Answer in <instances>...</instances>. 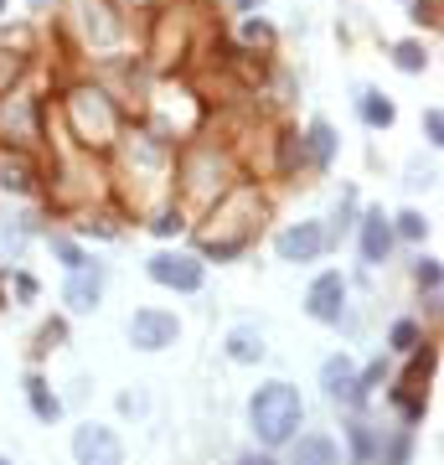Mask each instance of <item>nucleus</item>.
I'll return each mask as SVG.
<instances>
[{
    "label": "nucleus",
    "mask_w": 444,
    "mask_h": 465,
    "mask_svg": "<svg viewBox=\"0 0 444 465\" xmlns=\"http://www.w3.org/2000/svg\"><path fill=\"white\" fill-rule=\"evenodd\" d=\"M414 279H419V290H429V295H440V264H434V259H419V269H414Z\"/></svg>",
    "instance_id": "21"
},
{
    "label": "nucleus",
    "mask_w": 444,
    "mask_h": 465,
    "mask_svg": "<svg viewBox=\"0 0 444 465\" xmlns=\"http://www.w3.org/2000/svg\"><path fill=\"white\" fill-rule=\"evenodd\" d=\"M150 228L161 232V238H170V232H181V212H161V217H155Z\"/></svg>",
    "instance_id": "25"
},
{
    "label": "nucleus",
    "mask_w": 444,
    "mask_h": 465,
    "mask_svg": "<svg viewBox=\"0 0 444 465\" xmlns=\"http://www.w3.org/2000/svg\"><path fill=\"white\" fill-rule=\"evenodd\" d=\"M423 135H429V145H440V140H444V114H440V109H429V114H423Z\"/></svg>",
    "instance_id": "24"
},
{
    "label": "nucleus",
    "mask_w": 444,
    "mask_h": 465,
    "mask_svg": "<svg viewBox=\"0 0 444 465\" xmlns=\"http://www.w3.org/2000/svg\"><path fill=\"white\" fill-rule=\"evenodd\" d=\"M290 465H341V450H336L331 434H305V440L295 444Z\"/></svg>",
    "instance_id": "13"
},
{
    "label": "nucleus",
    "mask_w": 444,
    "mask_h": 465,
    "mask_svg": "<svg viewBox=\"0 0 444 465\" xmlns=\"http://www.w3.org/2000/svg\"><path fill=\"white\" fill-rule=\"evenodd\" d=\"M310 150H316V166H326V161H331V150H336V140H331V125H310Z\"/></svg>",
    "instance_id": "19"
},
{
    "label": "nucleus",
    "mask_w": 444,
    "mask_h": 465,
    "mask_svg": "<svg viewBox=\"0 0 444 465\" xmlns=\"http://www.w3.org/2000/svg\"><path fill=\"white\" fill-rule=\"evenodd\" d=\"M0 187H5V191H16V197L37 191V166H31V155L11 150V155L0 161Z\"/></svg>",
    "instance_id": "12"
},
{
    "label": "nucleus",
    "mask_w": 444,
    "mask_h": 465,
    "mask_svg": "<svg viewBox=\"0 0 444 465\" xmlns=\"http://www.w3.org/2000/svg\"><path fill=\"white\" fill-rule=\"evenodd\" d=\"M387 254H393V223L382 212H367L361 217V259L367 264H387Z\"/></svg>",
    "instance_id": "11"
},
{
    "label": "nucleus",
    "mask_w": 444,
    "mask_h": 465,
    "mask_svg": "<svg viewBox=\"0 0 444 465\" xmlns=\"http://www.w3.org/2000/svg\"><path fill=\"white\" fill-rule=\"evenodd\" d=\"M320 388H326V399L352 403V408L367 399V393H361V382H357V362L346 357V352H336V357L320 362Z\"/></svg>",
    "instance_id": "6"
},
{
    "label": "nucleus",
    "mask_w": 444,
    "mask_h": 465,
    "mask_svg": "<svg viewBox=\"0 0 444 465\" xmlns=\"http://www.w3.org/2000/svg\"><path fill=\"white\" fill-rule=\"evenodd\" d=\"M73 461L78 465H125V444L104 424H83V429H73Z\"/></svg>",
    "instance_id": "4"
},
{
    "label": "nucleus",
    "mask_w": 444,
    "mask_h": 465,
    "mask_svg": "<svg viewBox=\"0 0 444 465\" xmlns=\"http://www.w3.org/2000/svg\"><path fill=\"white\" fill-rule=\"evenodd\" d=\"M393 352H419V341H423V331L419 326H414V320H398V326H393Z\"/></svg>",
    "instance_id": "18"
},
{
    "label": "nucleus",
    "mask_w": 444,
    "mask_h": 465,
    "mask_svg": "<svg viewBox=\"0 0 444 465\" xmlns=\"http://www.w3.org/2000/svg\"><path fill=\"white\" fill-rule=\"evenodd\" d=\"M26 393H31V408H37V419H42V424H52L57 414H63V403L47 393V382H42V378H26Z\"/></svg>",
    "instance_id": "15"
},
{
    "label": "nucleus",
    "mask_w": 444,
    "mask_h": 465,
    "mask_svg": "<svg viewBox=\"0 0 444 465\" xmlns=\"http://www.w3.org/2000/svg\"><path fill=\"white\" fill-rule=\"evenodd\" d=\"M423 232H429V223H423L419 212H403L398 228H393V238H423Z\"/></svg>",
    "instance_id": "22"
},
{
    "label": "nucleus",
    "mask_w": 444,
    "mask_h": 465,
    "mask_svg": "<svg viewBox=\"0 0 444 465\" xmlns=\"http://www.w3.org/2000/svg\"><path fill=\"white\" fill-rule=\"evenodd\" d=\"M150 279L166 285V290L191 295V290H202V264H196L191 254H155L150 259Z\"/></svg>",
    "instance_id": "7"
},
{
    "label": "nucleus",
    "mask_w": 444,
    "mask_h": 465,
    "mask_svg": "<svg viewBox=\"0 0 444 465\" xmlns=\"http://www.w3.org/2000/svg\"><path fill=\"white\" fill-rule=\"evenodd\" d=\"M228 357H233V362H258V357H264V331L238 326L233 337H228Z\"/></svg>",
    "instance_id": "14"
},
{
    "label": "nucleus",
    "mask_w": 444,
    "mask_h": 465,
    "mask_svg": "<svg viewBox=\"0 0 444 465\" xmlns=\"http://www.w3.org/2000/svg\"><path fill=\"white\" fill-rule=\"evenodd\" d=\"M22 243H26V223L22 217H0V254H22Z\"/></svg>",
    "instance_id": "17"
},
{
    "label": "nucleus",
    "mask_w": 444,
    "mask_h": 465,
    "mask_svg": "<svg viewBox=\"0 0 444 465\" xmlns=\"http://www.w3.org/2000/svg\"><path fill=\"white\" fill-rule=\"evenodd\" d=\"M352 212H357V197L346 191V202L336 207V232H346V228H352Z\"/></svg>",
    "instance_id": "26"
},
{
    "label": "nucleus",
    "mask_w": 444,
    "mask_h": 465,
    "mask_svg": "<svg viewBox=\"0 0 444 465\" xmlns=\"http://www.w3.org/2000/svg\"><path fill=\"white\" fill-rule=\"evenodd\" d=\"M0 465H11V461H0Z\"/></svg>",
    "instance_id": "28"
},
{
    "label": "nucleus",
    "mask_w": 444,
    "mask_h": 465,
    "mask_svg": "<svg viewBox=\"0 0 444 465\" xmlns=\"http://www.w3.org/2000/svg\"><path fill=\"white\" fill-rule=\"evenodd\" d=\"M104 285H109L104 264H83V269H73V279H67V290H63L67 311H78V316H83V311H99Z\"/></svg>",
    "instance_id": "9"
},
{
    "label": "nucleus",
    "mask_w": 444,
    "mask_h": 465,
    "mask_svg": "<svg viewBox=\"0 0 444 465\" xmlns=\"http://www.w3.org/2000/svg\"><path fill=\"white\" fill-rule=\"evenodd\" d=\"M305 311H310V320L336 326L341 311H346V279H341V275H320L316 285H310V295H305Z\"/></svg>",
    "instance_id": "10"
},
{
    "label": "nucleus",
    "mask_w": 444,
    "mask_h": 465,
    "mask_svg": "<svg viewBox=\"0 0 444 465\" xmlns=\"http://www.w3.org/2000/svg\"><path fill=\"white\" fill-rule=\"evenodd\" d=\"M326 243H331V238H326L320 223H295V228H284L274 238V249H279L284 264H316V259L326 254Z\"/></svg>",
    "instance_id": "5"
},
{
    "label": "nucleus",
    "mask_w": 444,
    "mask_h": 465,
    "mask_svg": "<svg viewBox=\"0 0 444 465\" xmlns=\"http://www.w3.org/2000/svg\"><path fill=\"white\" fill-rule=\"evenodd\" d=\"M176 337H181V320L161 311V305H145V311L129 316V347L135 352H166Z\"/></svg>",
    "instance_id": "3"
},
{
    "label": "nucleus",
    "mask_w": 444,
    "mask_h": 465,
    "mask_svg": "<svg viewBox=\"0 0 444 465\" xmlns=\"http://www.w3.org/2000/svg\"><path fill=\"white\" fill-rule=\"evenodd\" d=\"M238 465H274V455H258V450H248V455H243Z\"/></svg>",
    "instance_id": "27"
},
{
    "label": "nucleus",
    "mask_w": 444,
    "mask_h": 465,
    "mask_svg": "<svg viewBox=\"0 0 444 465\" xmlns=\"http://www.w3.org/2000/svg\"><path fill=\"white\" fill-rule=\"evenodd\" d=\"M357 109H361V119H367L372 129H387V125H393V104H387L382 93H361Z\"/></svg>",
    "instance_id": "16"
},
{
    "label": "nucleus",
    "mask_w": 444,
    "mask_h": 465,
    "mask_svg": "<svg viewBox=\"0 0 444 465\" xmlns=\"http://www.w3.org/2000/svg\"><path fill=\"white\" fill-rule=\"evenodd\" d=\"M393 57H398V67H403V73H423V63H429L419 42H403L398 52H393Z\"/></svg>",
    "instance_id": "20"
},
{
    "label": "nucleus",
    "mask_w": 444,
    "mask_h": 465,
    "mask_svg": "<svg viewBox=\"0 0 444 465\" xmlns=\"http://www.w3.org/2000/svg\"><path fill=\"white\" fill-rule=\"evenodd\" d=\"M78 26L93 47H114L125 37V22L109 11V0H78Z\"/></svg>",
    "instance_id": "8"
},
{
    "label": "nucleus",
    "mask_w": 444,
    "mask_h": 465,
    "mask_svg": "<svg viewBox=\"0 0 444 465\" xmlns=\"http://www.w3.org/2000/svg\"><path fill=\"white\" fill-rule=\"evenodd\" d=\"M52 254L63 259L67 269H83V264H88V259L78 254V243H67V238H52Z\"/></svg>",
    "instance_id": "23"
},
{
    "label": "nucleus",
    "mask_w": 444,
    "mask_h": 465,
    "mask_svg": "<svg viewBox=\"0 0 444 465\" xmlns=\"http://www.w3.org/2000/svg\"><path fill=\"white\" fill-rule=\"evenodd\" d=\"M67 125H73V135H78L88 150H109L125 135V119H119L114 99H109L104 88H88V83L67 93Z\"/></svg>",
    "instance_id": "2"
},
{
    "label": "nucleus",
    "mask_w": 444,
    "mask_h": 465,
    "mask_svg": "<svg viewBox=\"0 0 444 465\" xmlns=\"http://www.w3.org/2000/svg\"><path fill=\"white\" fill-rule=\"evenodd\" d=\"M248 424H254V434L269 450L279 444H290L300 434V424H305V403L290 382H264L254 399H248Z\"/></svg>",
    "instance_id": "1"
}]
</instances>
